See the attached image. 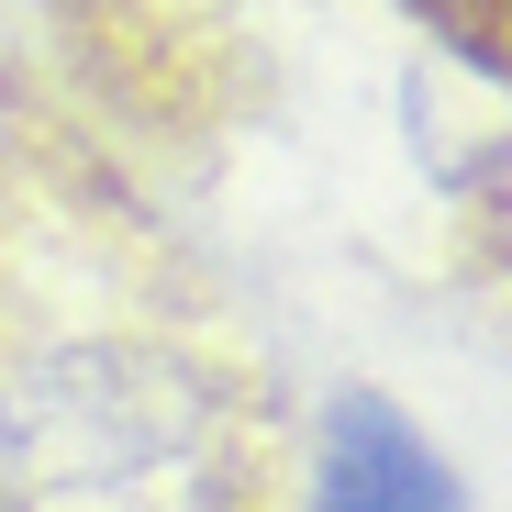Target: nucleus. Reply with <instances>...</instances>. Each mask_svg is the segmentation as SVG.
<instances>
[{
  "mask_svg": "<svg viewBox=\"0 0 512 512\" xmlns=\"http://www.w3.org/2000/svg\"><path fill=\"white\" fill-rule=\"evenodd\" d=\"M323 512H468V501H457V468L379 390H357L323 435Z\"/></svg>",
  "mask_w": 512,
  "mask_h": 512,
  "instance_id": "nucleus-2",
  "label": "nucleus"
},
{
  "mask_svg": "<svg viewBox=\"0 0 512 512\" xmlns=\"http://www.w3.org/2000/svg\"><path fill=\"white\" fill-rule=\"evenodd\" d=\"M234 401L167 346L90 334L0 379V512H234Z\"/></svg>",
  "mask_w": 512,
  "mask_h": 512,
  "instance_id": "nucleus-1",
  "label": "nucleus"
}]
</instances>
